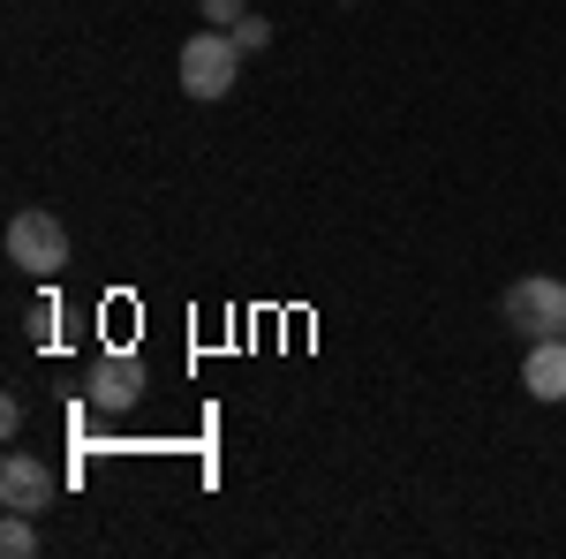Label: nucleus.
<instances>
[{"mask_svg":"<svg viewBox=\"0 0 566 559\" xmlns=\"http://www.w3.org/2000/svg\"><path fill=\"white\" fill-rule=\"evenodd\" d=\"M181 91H189V99H205V106H212V99H227V91H234V76H242V45H234V31H197V39L181 45Z\"/></svg>","mask_w":566,"mask_h":559,"instance_id":"obj_1","label":"nucleus"},{"mask_svg":"<svg viewBox=\"0 0 566 559\" xmlns=\"http://www.w3.org/2000/svg\"><path fill=\"white\" fill-rule=\"evenodd\" d=\"M8 265H15V272L53 280V272L69 265V227L45 213V205H23V213L8 219Z\"/></svg>","mask_w":566,"mask_h":559,"instance_id":"obj_2","label":"nucleus"},{"mask_svg":"<svg viewBox=\"0 0 566 559\" xmlns=\"http://www.w3.org/2000/svg\"><path fill=\"white\" fill-rule=\"evenodd\" d=\"M506 325H514L522 341L566 333V280H514V288H506Z\"/></svg>","mask_w":566,"mask_h":559,"instance_id":"obj_3","label":"nucleus"},{"mask_svg":"<svg viewBox=\"0 0 566 559\" xmlns=\"http://www.w3.org/2000/svg\"><path fill=\"white\" fill-rule=\"evenodd\" d=\"M84 401H91V408H106V416L136 408V401H144V363L122 355V348H114V355H98V363L84 371Z\"/></svg>","mask_w":566,"mask_h":559,"instance_id":"obj_4","label":"nucleus"},{"mask_svg":"<svg viewBox=\"0 0 566 559\" xmlns=\"http://www.w3.org/2000/svg\"><path fill=\"white\" fill-rule=\"evenodd\" d=\"M0 507L8 515H45L53 507V469H45L39 454H8L0 462Z\"/></svg>","mask_w":566,"mask_h":559,"instance_id":"obj_5","label":"nucleus"},{"mask_svg":"<svg viewBox=\"0 0 566 559\" xmlns=\"http://www.w3.org/2000/svg\"><path fill=\"white\" fill-rule=\"evenodd\" d=\"M522 386H528V401H566V333H552V341H528Z\"/></svg>","mask_w":566,"mask_h":559,"instance_id":"obj_6","label":"nucleus"},{"mask_svg":"<svg viewBox=\"0 0 566 559\" xmlns=\"http://www.w3.org/2000/svg\"><path fill=\"white\" fill-rule=\"evenodd\" d=\"M31 521H39V515H8V521H0V552H8V559L39 552V529H31Z\"/></svg>","mask_w":566,"mask_h":559,"instance_id":"obj_7","label":"nucleus"},{"mask_svg":"<svg viewBox=\"0 0 566 559\" xmlns=\"http://www.w3.org/2000/svg\"><path fill=\"white\" fill-rule=\"evenodd\" d=\"M197 15H205V23H219V31H234V23L250 15V0H197Z\"/></svg>","mask_w":566,"mask_h":559,"instance_id":"obj_8","label":"nucleus"},{"mask_svg":"<svg viewBox=\"0 0 566 559\" xmlns=\"http://www.w3.org/2000/svg\"><path fill=\"white\" fill-rule=\"evenodd\" d=\"M234 45H242V53H264V45H272V23H264V15H242V23H234Z\"/></svg>","mask_w":566,"mask_h":559,"instance_id":"obj_9","label":"nucleus"},{"mask_svg":"<svg viewBox=\"0 0 566 559\" xmlns=\"http://www.w3.org/2000/svg\"><path fill=\"white\" fill-rule=\"evenodd\" d=\"M340 8H348V0H340Z\"/></svg>","mask_w":566,"mask_h":559,"instance_id":"obj_10","label":"nucleus"}]
</instances>
